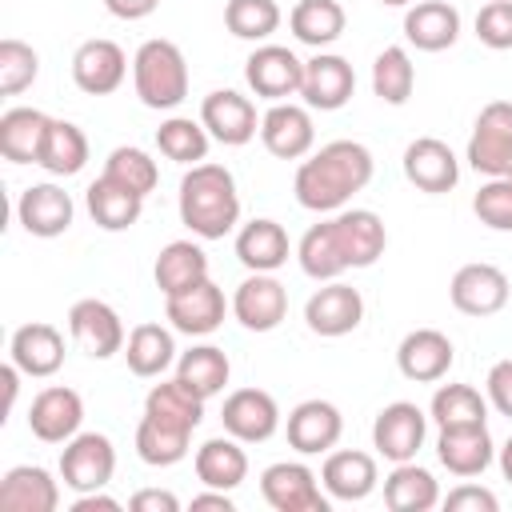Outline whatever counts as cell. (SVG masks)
Masks as SVG:
<instances>
[{"mask_svg": "<svg viewBox=\"0 0 512 512\" xmlns=\"http://www.w3.org/2000/svg\"><path fill=\"white\" fill-rule=\"evenodd\" d=\"M384 244H388V232H384V220L376 212H368V208H344L340 216L320 220V224H312L300 236L296 260H300L304 276H312V280H336L348 268L376 264L384 256Z\"/></svg>", "mask_w": 512, "mask_h": 512, "instance_id": "6da1fadb", "label": "cell"}, {"mask_svg": "<svg viewBox=\"0 0 512 512\" xmlns=\"http://www.w3.org/2000/svg\"><path fill=\"white\" fill-rule=\"evenodd\" d=\"M372 152L360 140H332L320 152H312L292 180L296 204L308 212H336L372 180Z\"/></svg>", "mask_w": 512, "mask_h": 512, "instance_id": "7a4b0ae2", "label": "cell"}, {"mask_svg": "<svg viewBox=\"0 0 512 512\" xmlns=\"http://www.w3.org/2000/svg\"><path fill=\"white\" fill-rule=\"evenodd\" d=\"M180 220L200 240H224L240 224V192L224 164H192L180 180Z\"/></svg>", "mask_w": 512, "mask_h": 512, "instance_id": "3957f363", "label": "cell"}, {"mask_svg": "<svg viewBox=\"0 0 512 512\" xmlns=\"http://www.w3.org/2000/svg\"><path fill=\"white\" fill-rule=\"evenodd\" d=\"M132 88L144 108L168 112L188 96V64L172 40H144L132 56Z\"/></svg>", "mask_w": 512, "mask_h": 512, "instance_id": "277c9868", "label": "cell"}, {"mask_svg": "<svg viewBox=\"0 0 512 512\" xmlns=\"http://www.w3.org/2000/svg\"><path fill=\"white\" fill-rule=\"evenodd\" d=\"M464 160L480 176H508L512 172V100H492L480 108Z\"/></svg>", "mask_w": 512, "mask_h": 512, "instance_id": "5b68a950", "label": "cell"}, {"mask_svg": "<svg viewBox=\"0 0 512 512\" xmlns=\"http://www.w3.org/2000/svg\"><path fill=\"white\" fill-rule=\"evenodd\" d=\"M116 472V448L104 432H76L64 452H60V480L64 488L80 492H100Z\"/></svg>", "mask_w": 512, "mask_h": 512, "instance_id": "8992f818", "label": "cell"}, {"mask_svg": "<svg viewBox=\"0 0 512 512\" xmlns=\"http://www.w3.org/2000/svg\"><path fill=\"white\" fill-rule=\"evenodd\" d=\"M424 436H428V412L416 408L412 400H392L372 420V448L392 464L416 460V452L424 448Z\"/></svg>", "mask_w": 512, "mask_h": 512, "instance_id": "52a82bcc", "label": "cell"}, {"mask_svg": "<svg viewBox=\"0 0 512 512\" xmlns=\"http://www.w3.org/2000/svg\"><path fill=\"white\" fill-rule=\"evenodd\" d=\"M260 496L276 512H328V496L316 484V472L300 460H280L260 472Z\"/></svg>", "mask_w": 512, "mask_h": 512, "instance_id": "ba28073f", "label": "cell"}, {"mask_svg": "<svg viewBox=\"0 0 512 512\" xmlns=\"http://www.w3.org/2000/svg\"><path fill=\"white\" fill-rule=\"evenodd\" d=\"M244 80L260 100L280 104L284 96H300L304 84V60L284 44H260L244 60Z\"/></svg>", "mask_w": 512, "mask_h": 512, "instance_id": "9c48e42d", "label": "cell"}, {"mask_svg": "<svg viewBox=\"0 0 512 512\" xmlns=\"http://www.w3.org/2000/svg\"><path fill=\"white\" fill-rule=\"evenodd\" d=\"M68 332L80 344V352H88L92 360H108V356L124 352V340H128L116 308L96 296H84L68 308Z\"/></svg>", "mask_w": 512, "mask_h": 512, "instance_id": "30bf717a", "label": "cell"}, {"mask_svg": "<svg viewBox=\"0 0 512 512\" xmlns=\"http://www.w3.org/2000/svg\"><path fill=\"white\" fill-rule=\"evenodd\" d=\"M232 312L248 332H272L288 316V288L272 272H252L232 292Z\"/></svg>", "mask_w": 512, "mask_h": 512, "instance_id": "8fae6325", "label": "cell"}, {"mask_svg": "<svg viewBox=\"0 0 512 512\" xmlns=\"http://www.w3.org/2000/svg\"><path fill=\"white\" fill-rule=\"evenodd\" d=\"M220 424L240 444H264L280 428V408L264 388H236L220 408Z\"/></svg>", "mask_w": 512, "mask_h": 512, "instance_id": "7c38bea8", "label": "cell"}, {"mask_svg": "<svg viewBox=\"0 0 512 512\" xmlns=\"http://www.w3.org/2000/svg\"><path fill=\"white\" fill-rule=\"evenodd\" d=\"M200 124L208 128L212 140L228 144V148H240L248 144L256 132H260V120H256V104L248 96H240L236 88H216L204 96L200 104Z\"/></svg>", "mask_w": 512, "mask_h": 512, "instance_id": "4fadbf2b", "label": "cell"}, {"mask_svg": "<svg viewBox=\"0 0 512 512\" xmlns=\"http://www.w3.org/2000/svg\"><path fill=\"white\" fill-rule=\"evenodd\" d=\"M360 320H364V296L340 280H328L304 304V324L316 336H348L360 328Z\"/></svg>", "mask_w": 512, "mask_h": 512, "instance_id": "5bb4252c", "label": "cell"}, {"mask_svg": "<svg viewBox=\"0 0 512 512\" xmlns=\"http://www.w3.org/2000/svg\"><path fill=\"white\" fill-rule=\"evenodd\" d=\"M80 420H84V400L76 388H64V384L36 392L28 408V432L44 444H68L80 432Z\"/></svg>", "mask_w": 512, "mask_h": 512, "instance_id": "9a60e30c", "label": "cell"}, {"mask_svg": "<svg viewBox=\"0 0 512 512\" xmlns=\"http://www.w3.org/2000/svg\"><path fill=\"white\" fill-rule=\"evenodd\" d=\"M124 76H128V56H124V48H120L116 40L96 36V40H84V44L72 52V80H76V88L88 92V96H108V92H116V88L124 84Z\"/></svg>", "mask_w": 512, "mask_h": 512, "instance_id": "2e32d148", "label": "cell"}, {"mask_svg": "<svg viewBox=\"0 0 512 512\" xmlns=\"http://www.w3.org/2000/svg\"><path fill=\"white\" fill-rule=\"evenodd\" d=\"M452 308L464 316H492L508 304L512 284L496 264H464L448 284Z\"/></svg>", "mask_w": 512, "mask_h": 512, "instance_id": "e0dca14e", "label": "cell"}, {"mask_svg": "<svg viewBox=\"0 0 512 512\" xmlns=\"http://www.w3.org/2000/svg\"><path fill=\"white\" fill-rule=\"evenodd\" d=\"M356 92V72L344 56L336 52H316L312 60H304V84H300V96L308 108H320V112H336L352 100Z\"/></svg>", "mask_w": 512, "mask_h": 512, "instance_id": "ac0fdd59", "label": "cell"}, {"mask_svg": "<svg viewBox=\"0 0 512 512\" xmlns=\"http://www.w3.org/2000/svg\"><path fill=\"white\" fill-rule=\"evenodd\" d=\"M404 176L412 188L428 192V196H440V192H452L456 180H460V160L456 152L436 140V136H420L404 148Z\"/></svg>", "mask_w": 512, "mask_h": 512, "instance_id": "d6986e66", "label": "cell"}, {"mask_svg": "<svg viewBox=\"0 0 512 512\" xmlns=\"http://www.w3.org/2000/svg\"><path fill=\"white\" fill-rule=\"evenodd\" d=\"M72 216H76V204L64 188L56 184H32L20 192L16 200V220L28 236H40V240H52V236H64L72 228Z\"/></svg>", "mask_w": 512, "mask_h": 512, "instance_id": "ffe728a7", "label": "cell"}, {"mask_svg": "<svg viewBox=\"0 0 512 512\" xmlns=\"http://www.w3.org/2000/svg\"><path fill=\"white\" fill-rule=\"evenodd\" d=\"M452 360H456V348H452V340H448L444 332H436V328H416V332H408V336L400 340V348H396V368H400V376H404V380H416V384H436V380H444L448 368H452Z\"/></svg>", "mask_w": 512, "mask_h": 512, "instance_id": "44dd1931", "label": "cell"}, {"mask_svg": "<svg viewBox=\"0 0 512 512\" xmlns=\"http://www.w3.org/2000/svg\"><path fill=\"white\" fill-rule=\"evenodd\" d=\"M260 140L264 148L276 156V160H300L312 152L316 144V128H312V116L308 108L300 104H272L264 116H260Z\"/></svg>", "mask_w": 512, "mask_h": 512, "instance_id": "7402d4cb", "label": "cell"}, {"mask_svg": "<svg viewBox=\"0 0 512 512\" xmlns=\"http://www.w3.org/2000/svg\"><path fill=\"white\" fill-rule=\"evenodd\" d=\"M224 312H228L224 292L212 280H200L196 288H188L180 296H164V316L184 336H208V332H216L224 324Z\"/></svg>", "mask_w": 512, "mask_h": 512, "instance_id": "603a6c76", "label": "cell"}, {"mask_svg": "<svg viewBox=\"0 0 512 512\" xmlns=\"http://www.w3.org/2000/svg\"><path fill=\"white\" fill-rule=\"evenodd\" d=\"M436 456H440V464H444L452 476L472 480V476H480V472L492 464L496 444H492V436H488V424L440 428V436H436Z\"/></svg>", "mask_w": 512, "mask_h": 512, "instance_id": "cb8c5ba5", "label": "cell"}, {"mask_svg": "<svg viewBox=\"0 0 512 512\" xmlns=\"http://www.w3.org/2000/svg\"><path fill=\"white\" fill-rule=\"evenodd\" d=\"M8 356L12 364L24 372V376H56L60 364H64V336L44 324V320H32V324H20L12 332V344H8Z\"/></svg>", "mask_w": 512, "mask_h": 512, "instance_id": "d4e9b609", "label": "cell"}, {"mask_svg": "<svg viewBox=\"0 0 512 512\" xmlns=\"http://www.w3.org/2000/svg\"><path fill=\"white\" fill-rule=\"evenodd\" d=\"M340 432H344V416L328 400H304L288 412V444L300 456H316V452L336 448Z\"/></svg>", "mask_w": 512, "mask_h": 512, "instance_id": "484cf974", "label": "cell"}, {"mask_svg": "<svg viewBox=\"0 0 512 512\" xmlns=\"http://www.w3.org/2000/svg\"><path fill=\"white\" fill-rule=\"evenodd\" d=\"M0 508L4 512H56L60 484L40 464H16L0 480Z\"/></svg>", "mask_w": 512, "mask_h": 512, "instance_id": "4316f807", "label": "cell"}, {"mask_svg": "<svg viewBox=\"0 0 512 512\" xmlns=\"http://www.w3.org/2000/svg\"><path fill=\"white\" fill-rule=\"evenodd\" d=\"M380 472H376V460L368 452H356V448H344V452H328L324 468H320V484L332 500H364L372 496Z\"/></svg>", "mask_w": 512, "mask_h": 512, "instance_id": "83f0119b", "label": "cell"}, {"mask_svg": "<svg viewBox=\"0 0 512 512\" xmlns=\"http://www.w3.org/2000/svg\"><path fill=\"white\" fill-rule=\"evenodd\" d=\"M196 476L204 488H220V492H232L244 484L248 476V452L240 448L236 436H212L196 448V460H192Z\"/></svg>", "mask_w": 512, "mask_h": 512, "instance_id": "f1b7e54d", "label": "cell"}, {"mask_svg": "<svg viewBox=\"0 0 512 512\" xmlns=\"http://www.w3.org/2000/svg\"><path fill=\"white\" fill-rule=\"evenodd\" d=\"M404 36L420 52H444L460 36V12L448 0H424L404 12Z\"/></svg>", "mask_w": 512, "mask_h": 512, "instance_id": "f546056e", "label": "cell"}, {"mask_svg": "<svg viewBox=\"0 0 512 512\" xmlns=\"http://www.w3.org/2000/svg\"><path fill=\"white\" fill-rule=\"evenodd\" d=\"M288 252V232L268 216L248 220L236 232V256L248 272H276L280 264H288Z\"/></svg>", "mask_w": 512, "mask_h": 512, "instance_id": "4dcf8cb0", "label": "cell"}, {"mask_svg": "<svg viewBox=\"0 0 512 512\" xmlns=\"http://www.w3.org/2000/svg\"><path fill=\"white\" fill-rule=\"evenodd\" d=\"M152 276H156V288L164 296H180V292L196 288L200 280H208V256L192 240H172L160 248Z\"/></svg>", "mask_w": 512, "mask_h": 512, "instance_id": "1f68e13d", "label": "cell"}, {"mask_svg": "<svg viewBox=\"0 0 512 512\" xmlns=\"http://www.w3.org/2000/svg\"><path fill=\"white\" fill-rule=\"evenodd\" d=\"M84 204H88V216H92L104 232H124V228H132V224L140 220V212H144V196L128 192L124 184L108 180L104 172H100V180L88 184Z\"/></svg>", "mask_w": 512, "mask_h": 512, "instance_id": "d6a6232c", "label": "cell"}, {"mask_svg": "<svg viewBox=\"0 0 512 512\" xmlns=\"http://www.w3.org/2000/svg\"><path fill=\"white\" fill-rule=\"evenodd\" d=\"M384 504L392 512H428L440 504V484L428 468H420L416 460H404L384 476Z\"/></svg>", "mask_w": 512, "mask_h": 512, "instance_id": "836d02e7", "label": "cell"}, {"mask_svg": "<svg viewBox=\"0 0 512 512\" xmlns=\"http://www.w3.org/2000/svg\"><path fill=\"white\" fill-rule=\"evenodd\" d=\"M48 124H52V116H44L40 108H8L0 116V152H4V160L36 164Z\"/></svg>", "mask_w": 512, "mask_h": 512, "instance_id": "e575fe53", "label": "cell"}, {"mask_svg": "<svg viewBox=\"0 0 512 512\" xmlns=\"http://www.w3.org/2000/svg\"><path fill=\"white\" fill-rule=\"evenodd\" d=\"M124 360H128V372L140 380L164 376L168 364L176 360V340L164 324H136L124 340Z\"/></svg>", "mask_w": 512, "mask_h": 512, "instance_id": "d590c367", "label": "cell"}, {"mask_svg": "<svg viewBox=\"0 0 512 512\" xmlns=\"http://www.w3.org/2000/svg\"><path fill=\"white\" fill-rule=\"evenodd\" d=\"M228 376H232V364H228L224 348H216V344H196L176 356V380L184 388H192L200 400H212L216 392H224Z\"/></svg>", "mask_w": 512, "mask_h": 512, "instance_id": "8d00e7d4", "label": "cell"}, {"mask_svg": "<svg viewBox=\"0 0 512 512\" xmlns=\"http://www.w3.org/2000/svg\"><path fill=\"white\" fill-rule=\"evenodd\" d=\"M344 8L340 0H300L292 12H288V28L300 44H312V48H328L344 36Z\"/></svg>", "mask_w": 512, "mask_h": 512, "instance_id": "74e56055", "label": "cell"}, {"mask_svg": "<svg viewBox=\"0 0 512 512\" xmlns=\"http://www.w3.org/2000/svg\"><path fill=\"white\" fill-rule=\"evenodd\" d=\"M144 416L152 420H164L172 428H184V432H196V424L204 420V400L184 388L180 380H164V384H152L148 396H144Z\"/></svg>", "mask_w": 512, "mask_h": 512, "instance_id": "f35d334b", "label": "cell"}, {"mask_svg": "<svg viewBox=\"0 0 512 512\" xmlns=\"http://www.w3.org/2000/svg\"><path fill=\"white\" fill-rule=\"evenodd\" d=\"M44 172L52 176H76L88 164V136L72 124V120H52L40 144V160Z\"/></svg>", "mask_w": 512, "mask_h": 512, "instance_id": "ab89813d", "label": "cell"}, {"mask_svg": "<svg viewBox=\"0 0 512 512\" xmlns=\"http://www.w3.org/2000/svg\"><path fill=\"white\" fill-rule=\"evenodd\" d=\"M428 420L436 428H464V424H484L488 420V400L472 384H440L428 404Z\"/></svg>", "mask_w": 512, "mask_h": 512, "instance_id": "60d3db41", "label": "cell"}, {"mask_svg": "<svg viewBox=\"0 0 512 512\" xmlns=\"http://www.w3.org/2000/svg\"><path fill=\"white\" fill-rule=\"evenodd\" d=\"M188 440H192V432L172 428V424L152 420V416H140V424H136V456L152 468L180 464L188 456Z\"/></svg>", "mask_w": 512, "mask_h": 512, "instance_id": "b9f144b4", "label": "cell"}, {"mask_svg": "<svg viewBox=\"0 0 512 512\" xmlns=\"http://www.w3.org/2000/svg\"><path fill=\"white\" fill-rule=\"evenodd\" d=\"M208 128L192 116H168L160 128H156V148L172 160V164H204L208 156Z\"/></svg>", "mask_w": 512, "mask_h": 512, "instance_id": "7bdbcfd3", "label": "cell"}, {"mask_svg": "<svg viewBox=\"0 0 512 512\" xmlns=\"http://www.w3.org/2000/svg\"><path fill=\"white\" fill-rule=\"evenodd\" d=\"M412 84H416V68L408 60V52L400 44L384 48L372 64V92L384 100V104H404L412 96Z\"/></svg>", "mask_w": 512, "mask_h": 512, "instance_id": "ee69618b", "label": "cell"}, {"mask_svg": "<svg viewBox=\"0 0 512 512\" xmlns=\"http://www.w3.org/2000/svg\"><path fill=\"white\" fill-rule=\"evenodd\" d=\"M104 176L116 180V184H124V188L136 192V196H148V192L160 184V168H156V160H152L144 148H128V144H120V148L108 152V160H104Z\"/></svg>", "mask_w": 512, "mask_h": 512, "instance_id": "f6af8a7d", "label": "cell"}, {"mask_svg": "<svg viewBox=\"0 0 512 512\" xmlns=\"http://www.w3.org/2000/svg\"><path fill=\"white\" fill-rule=\"evenodd\" d=\"M224 28L236 40H268L280 28V4L276 0H228Z\"/></svg>", "mask_w": 512, "mask_h": 512, "instance_id": "bcb514c9", "label": "cell"}, {"mask_svg": "<svg viewBox=\"0 0 512 512\" xmlns=\"http://www.w3.org/2000/svg\"><path fill=\"white\" fill-rule=\"evenodd\" d=\"M36 72H40V56L32 44L12 40V36L0 40V92L4 96H20L24 88H32Z\"/></svg>", "mask_w": 512, "mask_h": 512, "instance_id": "7dc6e473", "label": "cell"}, {"mask_svg": "<svg viewBox=\"0 0 512 512\" xmlns=\"http://www.w3.org/2000/svg\"><path fill=\"white\" fill-rule=\"evenodd\" d=\"M472 212L480 216V224L512 232V176H488V184H480L472 200Z\"/></svg>", "mask_w": 512, "mask_h": 512, "instance_id": "c3c4849f", "label": "cell"}, {"mask_svg": "<svg viewBox=\"0 0 512 512\" xmlns=\"http://www.w3.org/2000/svg\"><path fill=\"white\" fill-rule=\"evenodd\" d=\"M476 36L484 48H512V0H488L476 12Z\"/></svg>", "mask_w": 512, "mask_h": 512, "instance_id": "681fc988", "label": "cell"}, {"mask_svg": "<svg viewBox=\"0 0 512 512\" xmlns=\"http://www.w3.org/2000/svg\"><path fill=\"white\" fill-rule=\"evenodd\" d=\"M440 504H444L448 512H496V508H500L496 492H488V488H480V484H460V488H452L448 496H440Z\"/></svg>", "mask_w": 512, "mask_h": 512, "instance_id": "f907efd6", "label": "cell"}, {"mask_svg": "<svg viewBox=\"0 0 512 512\" xmlns=\"http://www.w3.org/2000/svg\"><path fill=\"white\" fill-rule=\"evenodd\" d=\"M484 388H488V404H492L500 416L512 420V356H508V360H496V364L488 368Z\"/></svg>", "mask_w": 512, "mask_h": 512, "instance_id": "816d5d0a", "label": "cell"}, {"mask_svg": "<svg viewBox=\"0 0 512 512\" xmlns=\"http://www.w3.org/2000/svg\"><path fill=\"white\" fill-rule=\"evenodd\" d=\"M132 512H180V500L168 492V488H140L132 500H128Z\"/></svg>", "mask_w": 512, "mask_h": 512, "instance_id": "f5cc1de1", "label": "cell"}, {"mask_svg": "<svg viewBox=\"0 0 512 512\" xmlns=\"http://www.w3.org/2000/svg\"><path fill=\"white\" fill-rule=\"evenodd\" d=\"M104 8L116 16V20H144L160 8V0H104Z\"/></svg>", "mask_w": 512, "mask_h": 512, "instance_id": "db71d44e", "label": "cell"}, {"mask_svg": "<svg viewBox=\"0 0 512 512\" xmlns=\"http://www.w3.org/2000/svg\"><path fill=\"white\" fill-rule=\"evenodd\" d=\"M72 512H120V500H112L104 492H80Z\"/></svg>", "mask_w": 512, "mask_h": 512, "instance_id": "11a10c76", "label": "cell"}, {"mask_svg": "<svg viewBox=\"0 0 512 512\" xmlns=\"http://www.w3.org/2000/svg\"><path fill=\"white\" fill-rule=\"evenodd\" d=\"M204 508H216V512H232V496H228V492H220V488L192 496V512H204Z\"/></svg>", "mask_w": 512, "mask_h": 512, "instance_id": "9f6ffc18", "label": "cell"}, {"mask_svg": "<svg viewBox=\"0 0 512 512\" xmlns=\"http://www.w3.org/2000/svg\"><path fill=\"white\" fill-rule=\"evenodd\" d=\"M20 368L16 364H4L0 368V384H4V412H12V404H16V392H20Z\"/></svg>", "mask_w": 512, "mask_h": 512, "instance_id": "6f0895ef", "label": "cell"}, {"mask_svg": "<svg viewBox=\"0 0 512 512\" xmlns=\"http://www.w3.org/2000/svg\"><path fill=\"white\" fill-rule=\"evenodd\" d=\"M500 472H504V480L512 484V436H508L504 448H500Z\"/></svg>", "mask_w": 512, "mask_h": 512, "instance_id": "680465c9", "label": "cell"}, {"mask_svg": "<svg viewBox=\"0 0 512 512\" xmlns=\"http://www.w3.org/2000/svg\"><path fill=\"white\" fill-rule=\"evenodd\" d=\"M380 4H388V8H404V4H412V0H380Z\"/></svg>", "mask_w": 512, "mask_h": 512, "instance_id": "91938a15", "label": "cell"}, {"mask_svg": "<svg viewBox=\"0 0 512 512\" xmlns=\"http://www.w3.org/2000/svg\"><path fill=\"white\" fill-rule=\"evenodd\" d=\"M508 176H512V172H508Z\"/></svg>", "mask_w": 512, "mask_h": 512, "instance_id": "94428289", "label": "cell"}]
</instances>
